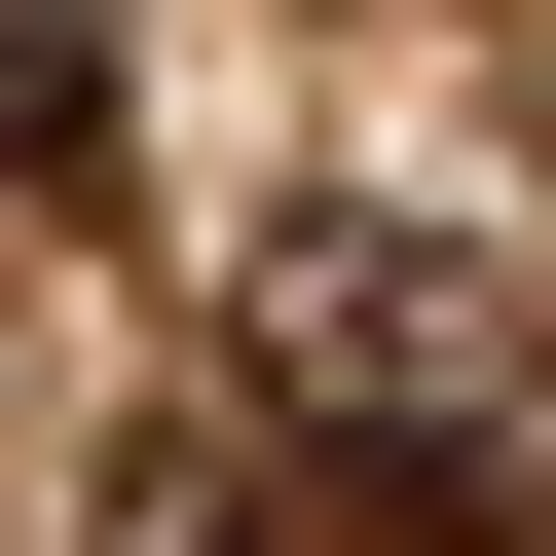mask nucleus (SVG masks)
<instances>
[{
  "instance_id": "obj_1",
  "label": "nucleus",
  "mask_w": 556,
  "mask_h": 556,
  "mask_svg": "<svg viewBox=\"0 0 556 556\" xmlns=\"http://www.w3.org/2000/svg\"><path fill=\"white\" fill-rule=\"evenodd\" d=\"M223 334H260V408H298V445H371V482H408L445 556H519V298H482L445 223L298 186V223L223 260Z\"/></svg>"
},
{
  "instance_id": "obj_2",
  "label": "nucleus",
  "mask_w": 556,
  "mask_h": 556,
  "mask_svg": "<svg viewBox=\"0 0 556 556\" xmlns=\"http://www.w3.org/2000/svg\"><path fill=\"white\" fill-rule=\"evenodd\" d=\"M112 149V38H38V0H0V186H75Z\"/></svg>"
},
{
  "instance_id": "obj_3",
  "label": "nucleus",
  "mask_w": 556,
  "mask_h": 556,
  "mask_svg": "<svg viewBox=\"0 0 556 556\" xmlns=\"http://www.w3.org/2000/svg\"><path fill=\"white\" fill-rule=\"evenodd\" d=\"M112 556H260V482H223V445H149V482H112Z\"/></svg>"
}]
</instances>
